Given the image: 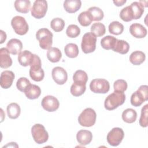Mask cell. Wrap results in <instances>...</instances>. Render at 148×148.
Instances as JSON below:
<instances>
[{"mask_svg":"<svg viewBox=\"0 0 148 148\" xmlns=\"http://www.w3.org/2000/svg\"><path fill=\"white\" fill-rule=\"evenodd\" d=\"M125 100V95L123 92L114 91L109 94L104 102L105 108L108 110H112L123 105Z\"/></svg>","mask_w":148,"mask_h":148,"instance_id":"cell-1","label":"cell"},{"mask_svg":"<svg viewBox=\"0 0 148 148\" xmlns=\"http://www.w3.org/2000/svg\"><path fill=\"white\" fill-rule=\"evenodd\" d=\"M53 35L46 28L39 29L36 33V38L39 41V46L44 50H49L51 47Z\"/></svg>","mask_w":148,"mask_h":148,"instance_id":"cell-2","label":"cell"},{"mask_svg":"<svg viewBox=\"0 0 148 148\" xmlns=\"http://www.w3.org/2000/svg\"><path fill=\"white\" fill-rule=\"evenodd\" d=\"M41 65L42 63L40 57L36 54H34V58L30 65L29 72L31 78L35 82H40L44 78L45 72Z\"/></svg>","mask_w":148,"mask_h":148,"instance_id":"cell-3","label":"cell"},{"mask_svg":"<svg viewBox=\"0 0 148 148\" xmlns=\"http://www.w3.org/2000/svg\"><path fill=\"white\" fill-rule=\"evenodd\" d=\"M97 114L94 109L90 108L85 109L79 116L78 122L82 126L90 127L95 123Z\"/></svg>","mask_w":148,"mask_h":148,"instance_id":"cell-4","label":"cell"},{"mask_svg":"<svg viewBox=\"0 0 148 148\" xmlns=\"http://www.w3.org/2000/svg\"><path fill=\"white\" fill-rule=\"evenodd\" d=\"M148 87L147 85L140 86L137 91L131 97V103L134 106H140L145 101L148 99Z\"/></svg>","mask_w":148,"mask_h":148,"instance_id":"cell-5","label":"cell"},{"mask_svg":"<svg viewBox=\"0 0 148 148\" xmlns=\"http://www.w3.org/2000/svg\"><path fill=\"white\" fill-rule=\"evenodd\" d=\"M31 134L35 142L38 144L46 142L49 139L48 132L45 127L40 124H35L31 128Z\"/></svg>","mask_w":148,"mask_h":148,"instance_id":"cell-6","label":"cell"},{"mask_svg":"<svg viewBox=\"0 0 148 148\" xmlns=\"http://www.w3.org/2000/svg\"><path fill=\"white\" fill-rule=\"evenodd\" d=\"M97 37L91 32L86 33L83 38L81 43L82 51L86 53L94 52L96 49Z\"/></svg>","mask_w":148,"mask_h":148,"instance_id":"cell-7","label":"cell"},{"mask_svg":"<svg viewBox=\"0 0 148 148\" xmlns=\"http://www.w3.org/2000/svg\"><path fill=\"white\" fill-rule=\"evenodd\" d=\"M11 25L14 32L19 35L26 34L28 31L29 27L25 19L20 16H16L11 20Z\"/></svg>","mask_w":148,"mask_h":148,"instance_id":"cell-8","label":"cell"},{"mask_svg":"<svg viewBox=\"0 0 148 148\" xmlns=\"http://www.w3.org/2000/svg\"><path fill=\"white\" fill-rule=\"evenodd\" d=\"M90 88L94 93L105 94L109 91L110 84L106 79H95L90 82Z\"/></svg>","mask_w":148,"mask_h":148,"instance_id":"cell-9","label":"cell"},{"mask_svg":"<svg viewBox=\"0 0 148 148\" xmlns=\"http://www.w3.org/2000/svg\"><path fill=\"white\" fill-rule=\"evenodd\" d=\"M47 10V2L45 0L35 1L31 9V15L37 18L40 19L44 17Z\"/></svg>","mask_w":148,"mask_h":148,"instance_id":"cell-10","label":"cell"},{"mask_svg":"<svg viewBox=\"0 0 148 148\" xmlns=\"http://www.w3.org/2000/svg\"><path fill=\"white\" fill-rule=\"evenodd\" d=\"M124 132L122 128L119 127L113 128L107 135V141L112 146H117L123 140Z\"/></svg>","mask_w":148,"mask_h":148,"instance_id":"cell-11","label":"cell"},{"mask_svg":"<svg viewBox=\"0 0 148 148\" xmlns=\"http://www.w3.org/2000/svg\"><path fill=\"white\" fill-rule=\"evenodd\" d=\"M42 108L47 112H54L57 110L60 106V103L57 98L52 95L45 96L42 100Z\"/></svg>","mask_w":148,"mask_h":148,"instance_id":"cell-12","label":"cell"},{"mask_svg":"<svg viewBox=\"0 0 148 148\" xmlns=\"http://www.w3.org/2000/svg\"><path fill=\"white\" fill-rule=\"evenodd\" d=\"M51 76L54 81L59 85H62L66 83L68 79L66 71L62 67H54L51 72Z\"/></svg>","mask_w":148,"mask_h":148,"instance_id":"cell-13","label":"cell"},{"mask_svg":"<svg viewBox=\"0 0 148 148\" xmlns=\"http://www.w3.org/2000/svg\"><path fill=\"white\" fill-rule=\"evenodd\" d=\"M14 74L11 71H3L1 74L0 84L2 88L7 89L10 87L14 79Z\"/></svg>","mask_w":148,"mask_h":148,"instance_id":"cell-14","label":"cell"},{"mask_svg":"<svg viewBox=\"0 0 148 148\" xmlns=\"http://www.w3.org/2000/svg\"><path fill=\"white\" fill-rule=\"evenodd\" d=\"M131 34L136 38H143L147 35V29L142 24L134 23L130 27Z\"/></svg>","mask_w":148,"mask_h":148,"instance_id":"cell-15","label":"cell"},{"mask_svg":"<svg viewBox=\"0 0 148 148\" xmlns=\"http://www.w3.org/2000/svg\"><path fill=\"white\" fill-rule=\"evenodd\" d=\"M34 58V54L28 50L21 51L18 55V61L19 64L23 66L31 65Z\"/></svg>","mask_w":148,"mask_h":148,"instance_id":"cell-16","label":"cell"},{"mask_svg":"<svg viewBox=\"0 0 148 148\" xmlns=\"http://www.w3.org/2000/svg\"><path fill=\"white\" fill-rule=\"evenodd\" d=\"M76 139L78 143L83 146L90 143L92 139V134L91 131L86 130L79 131L76 134Z\"/></svg>","mask_w":148,"mask_h":148,"instance_id":"cell-17","label":"cell"},{"mask_svg":"<svg viewBox=\"0 0 148 148\" xmlns=\"http://www.w3.org/2000/svg\"><path fill=\"white\" fill-rule=\"evenodd\" d=\"M12 65V60L10 57L9 51L7 48L2 47L0 49V66L2 68H8Z\"/></svg>","mask_w":148,"mask_h":148,"instance_id":"cell-18","label":"cell"},{"mask_svg":"<svg viewBox=\"0 0 148 148\" xmlns=\"http://www.w3.org/2000/svg\"><path fill=\"white\" fill-rule=\"evenodd\" d=\"M6 47L9 53L13 55L18 54L23 49V44L18 39H11L6 44Z\"/></svg>","mask_w":148,"mask_h":148,"instance_id":"cell-19","label":"cell"},{"mask_svg":"<svg viewBox=\"0 0 148 148\" xmlns=\"http://www.w3.org/2000/svg\"><path fill=\"white\" fill-rule=\"evenodd\" d=\"M82 5L80 0H66L64 2V8L69 13H73L78 11Z\"/></svg>","mask_w":148,"mask_h":148,"instance_id":"cell-20","label":"cell"},{"mask_svg":"<svg viewBox=\"0 0 148 148\" xmlns=\"http://www.w3.org/2000/svg\"><path fill=\"white\" fill-rule=\"evenodd\" d=\"M24 92L27 98L29 99H35L40 95L41 90L38 86L31 84L28 86Z\"/></svg>","mask_w":148,"mask_h":148,"instance_id":"cell-21","label":"cell"},{"mask_svg":"<svg viewBox=\"0 0 148 148\" xmlns=\"http://www.w3.org/2000/svg\"><path fill=\"white\" fill-rule=\"evenodd\" d=\"M146 58L145 54L139 50L132 52L130 56V61L135 65H139L142 64Z\"/></svg>","mask_w":148,"mask_h":148,"instance_id":"cell-22","label":"cell"},{"mask_svg":"<svg viewBox=\"0 0 148 148\" xmlns=\"http://www.w3.org/2000/svg\"><path fill=\"white\" fill-rule=\"evenodd\" d=\"M6 110L8 117L11 119H16L18 118L21 112L20 106L17 103L14 102L8 105Z\"/></svg>","mask_w":148,"mask_h":148,"instance_id":"cell-23","label":"cell"},{"mask_svg":"<svg viewBox=\"0 0 148 148\" xmlns=\"http://www.w3.org/2000/svg\"><path fill=\"white\" fill-rule=\"evenodd\" d=\"M16 10L21 13H27L31 7V2L29 0H16L14 2Z\"/></svg>","mask_w":148,"mask_h":148,"instance_id":"cell-24","label":"cell"},{"mask_svg":"<svg viewBox=\"0 0 148 148\" xmlns=\"http://www.w3.org/2000/svg\"><path fill=\"white\" fill-rule=\"evenodd\" d=\"M137 118L136 112L132 109L128 108L123 111L122 113L123 120L127 123H132L135 121Z\"/></svg>","mask_w":148,"mask_h":148,"instance_id":"cell-25","label":"cell"},{"mask_svg":"<svg viewBox=\"0 0 148 148\" xmlns=\"http://www.w3.org/2000/svg\"><path fill=\"white\" fill-rule=\"evenodd\" d=\"M130 49V45L127 42L124 40L117 39L114 47L112 49L114 51L121 54H127Z\"/></svg>","mask_w":148,"mask_h":148,"instance_id":"cell-26","label":"cell"},{"mask_svg":"<svg viewBox=\"0 0 148 148\" xmlns=\"http://www.w3.org/2000/svg\"><path fill=\"white\" fill-rule=\"evenodd\" d=\"M62 54L57 47H51L47 52V57L51 62H57L61 58Z\"/></svg>","mask_w":148,"mask_h":148,"instance_id":"cell-27","label":"cell"},{"mask_svg":"<svg viewBox=\"0 0 148 148\" xmlns=\"http://www.w3.org/2000/svg\"><path fill=\"white\" fill-rule=\"evenodd\" d=\"M117 40V39L113 36H106L101 40V46L105 50H112L115 46Z\"/></svg>","mask_w":148,"mask_h":148,"instance_id":"cell-28","label":"cell"},{"mask_svg":"<svg viewBox=\"0 0 148 148\" xmlns=\"http://www.w3.org/2000/svg\"><path fill=\"white\" fill-rule=\"evenodd\" d=\"M130 6L132 10L134 19L140 18L144 12V6L139 2H134Z\"/></svg>","mask_w":148,"mask_h":148,"instance_id":"cell-29","label":"cell"},{"mask_svg":"<svg viewBox=\"0 0 148 148\" xmlns=\"http://www.w3.org/2000/svg\"><path fill=\"white\" fill-rule=\"evenodd\" d=\"M65 55L69 58H75L79 54V48L77 45L75 43H68L64 48Z\"/></svg>","mask_w":148,"mask_h":148,"instance_id":"cell-30","label":"cell"},{"mask_svg":"<svg viewBox=\"0 0 148 148\" xmlns=\"http://www.w3.org/2000/svg\"><path fill=\"white\" fill-rule=\"evenodd\" d=\"M77 20L80 24L83 27L88 26L93 21L91 15L87 10L80 13L78 16Z\"/></svg>","mask_w":148,"mask_h":148,"instance_id":"cell-31","label":"cell"},{"mask_svg":"<svg viewBox=\"0 0 148 148\" xmlns=\"http://www.w3.org/2000/svg\"><path fill=\"white\" fill-rule=\"evenodd\" d=\"M86 90V84L73 82L71 87V93L75 97H79L84 94Z\"/></svg>","mask_w":148,"mask_h":148,"instance_id":"cell-32","label":"cell"},{"mask_svg":"<svg viewBox=\"0 0 148 148\" xmlns=\"http://www.w3.org/2000/svg\"><path fill=\"white\" fill-rule=\"evenodd\" d=\"M105 26L101 23H95L91 27V32L96 37L103 36L105 34Z\"/></svg>","mask_w":148,"mask_h":148,"instance_id":"cell-33","label":"cell"},{"mask_svg":"<svg viewBox=\"0 0 148 148\" xmlns=\"http://www.w3.org/2000/svg\"><path fill=\"white\" fill-rule=\"evenodd\" d=\"M73 80L75 83L86 84L88 80L87 74L84 71L77 70L73 74Z\"/></svg>","mask_w":148,"mask_h":148,"instance_id":"cell-34","label":"cell"},{"mask_svg":"<svg viewBox=\"0 0 148 148\" xmlns=\"http://www.w3.org/2000/svg\"><path fill=\"white\" fill-rule=\"evenodd\" d=\"M109 31L110 34L118 35L121 34L124 31V25L117 21H112L109 25Z\"/></svg>","mask_w":148,"mask_h":148,"instance_id":"cell-35","label":"cell"},{"mask_svg":"<svg viewBox=\"0 0 148 148\" xmlns=\"http://www.w3.org/2000/svg\"><path fill=\"white\" fill-rule=\"evenodd\" d=\"M120 17L125 22L131 21L134 20L133 13L130 6H127L121 9L120 12Z\"/></svg>","mask_w":148,"mask_h":148,"instance_id":"cell-36","label":"cell"},{"mask_svg":"<svg viewBox=\"0 0 148 148\" xmlns=\"http://www.w3.org/2000/svg\"><path fill=\"white\" fill-rule=\"evenodd\" d=\"M87 11L90 13L92 16L93 21H100L103 19L104 14L102 9L96 6L90 8Z\"/></svg>","mask_w":148,"mask_h":148,"instance_id":"cell-37","label":"cell"},{"mask_svg":"<svg viewBox=\"0 0 148 148\" xmlns=\"http://www.w3.org/2000/svg\"><path fill=\"white\" fill-rule=\"evenodd\" d=\"M50 27L55 32H60L65 27V22L61 18H54L51 21Z\"/></svg>","mask_w":148,"mask_h":148,"instance_id":"cell-38","label":"cell"},{"mask_svg":"<svg viewBox=\"0 0 148 148\" xmlns=\"http://www.w3.org/2000/svg\"><path fill=\"white\" fill-rule=\"evenodd\" d=\"M148 104L145 105L141 110V114L139 119V124L142 127H147L148 125Z\"/></svg>","mask_w":148,"mask_h":148,"instance_id":"cell-39","label":"cell"},{"mask_svg":"<svg viewBox=\"0 0 148 148\" xmlns=\"http://www.w3.org/2000/svg\"><path fill=\"white\" fill-rule=\"evenodd\" d=\"M66 34L68 37L74 38L79 36L80 34V29L75 24H71L67 27Z\"/></svg>","mask_w":148,"mask_h":148,"instance_id":"cell-40","label":"cell"},{"mask_svg":"<svg viewBox=\"0 0 148 148\" xmlns=\"http://www.w3.org/2000/svg\"><path fill=\"white\" fill-rule=\"evenodd\" d=\"M31 83L27 78L25 77H21L17 80L16 83V87L19 91L21 92H24L25 89Z\"/></svg>","mask_w":148,"mask_h":148,"instance_id":"cell-41","label":"cell"},{"mask_svg":"<svg viewBox=\"0 0 148 148\" xmlns=\"http://www.w3.org/2000/svg\"><path fill=\"white\" fill-rule=\"evenodd\" d=\"M113 88L114 91L124 92L127 88V83L123 79H119L114 82Z\"/></svg>","mask_w":148,"mask_h":148,"instance_id":"cell-42","label":"cell"},{"mask_svg":"<svg viewBox=\"0 0 148 148\" xmlns=\"http://www.w3.org/2000/svg\"><path fill=\"white\" fill-rule=\"evenodd\" d=\"M0 32H1V42H0V43L2 44L5 41V40L6 39V34L2 30H1Z\"/></svg>","mask_w":148,"mask_h":148,"instance_id":"cell-43","label":"cell"},{"mask_svg":"<svg viewBox=\"0 0 148 148\" xmlns=\"http://www.w3.org/2000/svg\"><path fill=\"white\" fill-rule=\"evenodd\" d=\"M126 2V0H119V1H113V3L117 6H121L123 5Z\"/></svg>","mask_w":148,"mask_h":148,"instance_id":"cell-44","label":"cell"}]
</instances>
